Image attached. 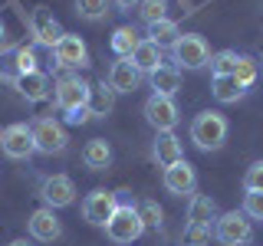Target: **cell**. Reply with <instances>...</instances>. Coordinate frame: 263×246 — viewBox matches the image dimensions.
Listing matches in <instances>:
<instances>
[{
	"instance_id": "6da1fadb",
	"label": "cell",
	"mask_w": 263,
	"mask_h": 246,
	"mask_svg": "<svg viewBox=\"0 0 263 246\" xmlns=\"http://www.w3.org/2000/svg\"><path fill=\"white\" fill-rule=\"evenodd\" d=\"M191 141L201 151H217L227 141V118L220 112H201L191 121Z\"/></svg>"
},
{
	"instance_id": "7a4b0ae2",
	"label": "cell",
	"mask_w": 263,
	"mask_h": 246,
	"mask_svg": "<svg viewBox=\"0 0 263 246\" xmlns=\"http://www.w3.org/2000/svg\"><path fill=\"white\" fill-rule=\"evenodd\" d=\"M214 240L220 246H247L253 243V223L243 210H230V213H220L214 220Z\"/></svg>"
},
{
	"instance_id": "3957f363",
	"label": "cell",
	"mask_w": 263,
	"mask_h": 246,
	"mask_svg": "<svg viewBox=\"0 0 263 246\" xmlns=\"http://www.w3.org/2000/svg\"><path fill=\"white\" fill-rule=\"evenodd\" d=\"M171 59H175V66H181V69H201V66L211 63V46L201 33H184V36H178L175 46H171Z\"/></svg>"
},
{
	"instance_id": "277c9868",
	"label": "cell",
	"mask_w": 263,
	"mask_h": 246,
	"mask_svg": "<svg viewBox=\"0 0 263 246\" xmlns=\"http://www.w3.org/2000/svg\"><path fill=\"white\" fill-rule=\"evenodd\" d=\"M53 102L63 115H69L76 109H89V82L79 76H63L53 86Z\"/></svg>"
},
{
	"instance_id": "5b68a950",
	"label": "cell",
	"mask_w": 263,
	"mask_h": 246,
	"mask_svg": "<svg viewBox=\"0 0 263 246\" xmlns=\"http://www.w3.org/2000/svg\"><path fill=\"white\" fill-rule=\"evenodd\" d=\"M105 233H109L112 243H122V246L135 243L138 236L145 233V223H142V217H138V207H115L112 220L105 223Z\"/></svg>"
},
{
	"instance_id": "8992f818",
	"label": "cell",
	"mask_w": 263,
	"mask_h": 246,
	"mask_svg": "<svg viewBox=\"0 0 263 246\" xmlns=\"http://www.w3.org/2000/svg\"><path fill=\"white\" fill-rule=\"evenodd\" d=\"M30 128H33V141H36L40 154H63L66 145H69V135L56 118H36Z\"/></svg>"
},
{
	"instance_id": "52a82bcc",
	"label": "cell",
	"mask_w": 263,
	"mask_h": 246,
	"mask_svg": "<svg viewBox=\"0 0 263 246\" xmlns=\"http://www.w3.org/2000/svg\"><path fill=\"white\" fill-rule=\"evenodd\" d=\"M0 148H4L7 158L13 161H27L33 151H36V141H33V128L16 121V125H7L4 135H0Z\"/></svg>"
},
{
	"instance_id": "ba28073f",
	"label": "cell",
	"mask_w": 263,
	"mask_h": 246,
	"mask_svg": "<svg viewBox=\"0 0 263 246\" xmlns=\"http://www.w3.org/2000/svg\"><path fill=\"white\" fill-rule=\"evenodd\" d=\"M53 59L60 69H86L89 66V49L76 33H63V39L53 46Z\"/></svg>"
},
{
	"instance_id": "9c48e42d",
	"label": "cell",
	"mask_w": 263,
	"mask_h": 246,
	"mask_svg": "<svg viewBox=\"0 0 263 246\" xmlns=\"http://www.w3.org/2000/svg\"><path fill=\"white\" fill-rule=\"evenodd\" d=\"M178 105H175V98H168V95H152L145 102V121L152 125L155 131H175L178 128Z\"/></svg>"
},
{
	"instance_id": "30bf717a",
	"label": "cell",
	"mask_w": 263,
	"mask_h": 246,
	"mask_svg": "<svg viewBox=\"0 0 263 246\" xmlns=\"http://www.w3.org/2000/svg\"><path fill=\"white\" fill-rule=\"evenodd\" d=\"M115 194L112 191H92L82 200V220L86 223H92V227H105L112 220V213H115Z\"/></svg>"
},
{
	"instance_id": "8fae6325",
	"label": "cell",
	"mask_w": 263,
	"mask_h": 246,
	"mask_svg": "<svg viewBox=\"0 0 263 246\" xmlns=\"http://www.w3.org/2000/svg\"><path fill=\"white\" fill-rule=\"evenodd\" d=\"M40 197H43V203L49 210H60V207H69L72 200H76V184H72L66 174H53L43 180V187H40Z\"/></svg>"
},
{
	"instance_id": "7c38bea8",
	"label": "cell",
	"mask_w": 263,
	"mask_h": 246,
	"mask_svg": "<svg viewBox=\"0 0 263 246\" xmlns=\"http://www.w3.org/2000/svg\"><path fill=\"white\" fill-rule=\"evenodd\" d=\"M30 27H33V36H36V43L46 46V49H53V46L63 39V27H60V20L53 16V10H49V7H36V10H33Z\"/></svg>"
},
{
	"instance_id": "4fadbf2b",
	"label": "cell",
	"mask_w": 263,
	"mask_h": 246,
	"mask_svg": "<svg viewBox=\"0 0 263 246\" xmlns=\"http://www.w3.org/2000/svg\"><path fill=\"white\" fill-rule=\"evenodd\" d=\"M197 187V171L194 164H187L181 158L178 164H171V168H164V191L175 194V197H184V194H194Z\"/></svg>"
},
{
	"instance_id": "5bb4252c",
	"label": "cell",
	"mask_w": 263,
	"mask_h": 246,
	"mask_svg": "<svg viewBox=\"0 0 263 246\" xmlns=\"http://www.w3.org/2000/svg\"><path fill=\"white\" fill-rule=\"evenodd\" d=\"M27 227H30V236L40 240V243H56L63 236V223H60V217H56V210H49V207L33 210Z\"/></svg>"
},
{
	"instance_id": "9a60e30c",
	"label": "cell",
	"mask_w": 263,
	"mask_h": 246,
	"mask_svg": "<svg viewBox=\"0 0 263 246\" xmlns=\"http://www.w3.org/2000/svg\"><path fill=\"white\" fill-rule=\"evenodd\" d=\"M138 82H142V72L135 69L132 56H119V59L112 63V69H109V86L115 89V95H122V92H135Z\"/></svg>"
},
{
	"instance_id": "2e32d148",
	"label": "cell",
	"mask_w": 263,
	"mask_h": 246,
	"mask_svg": "<svg viewBox=\"0 0 263 246\" xmlns=\"http://www.w3.org/2000/svg\"><path fill=\"white\" fill-rule=\"evenodd\" d=\"M16 89H20V95L27 98V102H46L49 98V92H53V89H49V76L46 72H27V76H16Z\"/></svg>"
},
{
	"instance_id": "e0dca14e",
	"label": "cell",
	"mask_w": 263,
	"mask_h": 246,
	"mask_svg": "<svg viewBox=\"0 0 263 246\" xmlns=\"http://www.w3.org/2000/svg\"><path fill=\"white\" fill-rule=\"evenodd\" d=\"M132 63H135L138 72H148V76H152L155 69L164 66V49L158 43H152V39H138L135 53H132Z\"/></svg>"
},
{
	"instance_id": "ac0fdd59",
	"label": "cell",
	"mask_w": 263,
	"mask_h": 246,
	"mask_svg": "<svg viewBox=\"0 0 263 246\" xmlns=\"http://www.w3.org/2000/svg\"><path fill=\"white\" fill-rule=\"evenodd\" d=\"M152 154H155V161H158L161 168H171V164H178L184 158L175 131H158V138H155V145H152Z\"/></svg>"
},
{
	"instance_id": "d6986e66",
	"label": "cell",
	"mask_w": 263,
	"mask_h": 246,
	"mask_svg": "<svg viewBox=\"0 0 263 246\" xmlns=\"http://www.w3.org/2000/svg\"><path fill=\"white\" fill-rule=\"evenodd\" d=\"M115 109V89L109 82H96V86H89V112H92V118H105Z\"/></svg>"
},
{
	"instance_id": "ffe728a7",
	"label": "cell",
	"mask_w": 263,
	"mask_h": 246,
	"mask_svg": "<svg viewBox=\"0 0 263 246\" xmlns=\"http://www.w3.org/2000/svg\"><path fill=\"white\" fill-rule=\"evenodd\" d=\"M82 161H86L89 171H105L112 164V148L105 138H92L86 148H82Z\"/></svg>"
},
{
	"instance_id": "44dd1931",
	"label": "cell",
	"mask_w": 263,
	"mask_h": 246,
	"mask_svg": "<svg viewBox=\"0 0 263 246\" xmlns=\"http://www.w3.org/2000/svg\"><path fill=\"white\" fill-rule=\"evenodd\" d=\"M211 92H214V98H217L220 105H234V102H240V98L247 95V89L234 76H214Z\"/></svg>"
},
{
	"instance_id": "7402d4cb",
	"label": "cell",
	"mask_w": 263,
	"mask_h": 246,
	"mask_svg": "<svg viewBox=\"0 0 263 246\" xmlns=\"http://www.w3.org/2000/svg\"><path fill=\"white\" fill-rule=\"evenodd\" d=\"M211 220H217V203H214V197L194 194L191 203H187V223H204V227H211Z\"/></svg>"
},
{
	"instance_id": "603a6c76",
	"label": "cell",
	"mask_w": 263,
	"mask_h": 246,
	"mask_svg": "<svg viewBox=\"0 0 263 246\" xmlns=\"http://www.w3.org/2000/svg\"><path fill=\"white\" fill-rule=\"evenodd\" d=\"M152 89H155L152 95H168V98H175V92L181 89V76H178L175 66H161V69H155V72H152Z\"/></svg>"
},
{
	"instance_id": "cb8c5ba5",
	"label": "cell",
	"mask_w": 263,
	"mask_h": 246,
	"mask_svg": "<svg viewBox=\"0 0 263 246\" xmlns=\"http://www.w3.org/2000/svg\"><path fill=\"white\" fill-rule=\"evenodd\" d=\"M181 36V30H178V23L171 20H158V23H152V27H148V39H152V43H158L161 49L164 46H175V39Z\"/></svg>"
},
{
	"instance_id": "d4e9b609",
	"label": "cell",
	"mask_w": 263,
	"mask_h": 246,
	"mask_svg": "<svg viewBox=\"0 0 263 246\" xmlns=\"http://www.w3.org/2000/svg\"><path fill=\"white\" fill-rule=\"evenodd\" d=\"M135 46H138V33L132 30V27H119L112 33V53L115 56H132L135 53Z\"/></svg>"
},
{
	"instance_id": "484cf974",
	"label": "cell",
	"mask_w": 263,
	"mask_h": 246,
	"mask_svg": "<svg viewBox=\"0 0 263 246\" xmlns=\"http://www.w3.org/2000/svg\"><path fill=\"white\" fill-rule=\"evenodd\" d=\"M257 72H260V63L253 56H237V66H234V79L240 82L243 89H250L257 82Z\"/></svg>"
},
{
	"instance_id": "4316f807",
	"label": "cell",
	"mask_w": 263,
	"mask_h": 246,
	"mask_svg": "<svg viewBox=\"0 0 263 246\" xmlns=\"http://www.w3.org/2000/svg\"><path fill=\"white\" fill-rule=\"evenodd\" d=\"M138 13H142V20L148 27L158 23V20H168V0H142V4H138Z\"/></svg>"
},
{
	"instance_id": "83f0119b",
	"label": "cell",
	"mask_w": 263,
	"mask_h": 246,
	"mask_svg": "<svg viewBox=\"0 0 263 246\" xmlns=\"http://www.w3.org/2000/svg\"><path fill=\"white\" fill-rule=\"evenodd\" d=\"M234 66H237L234 49H220V53L211 56V72L214 76H234Z\"/></svg>"
},
{
	"instance_id": "f1b7e54d",
	"label": "cell",
	"mask_w": 263,
	"mask_h": 246,
	"mask_svg": "<svg viewBox=\"0 0 263 246\" xmlns=\"http://www.w3.org/2000/svg\"><path fill=\"white\" fill-rule=\"evenodd\" d=\"M76 13L82 20H102L109 13V0H76Z\"/></svg>"
},
{
	"instance_id": "f546056e",
	"label": "cell",
	"mask_w": 263,
	"mask_h": 246,
	"mask_svg": "<svg viewBox=\"0 0 263 246\" xmlns=\"http://www.w3.org/2000/svg\"><path fill=\"white\" fill-rule=\"evenodd\" d=\"M138 217H142V223L152 227V230H161V223H164V210L155 200H142V203H138Z\"/></svg>"
},
{
	"instance_id": "4dcf8cb0",
	"label": "cell",
	"mask_w": 263,
	"mask_h": 246,
	"mask_svg": "<svg viewBox=\"0 0 263 246\" xmlns=\"http://www.w3.org/2000/svg\"><path fill=\"white\" fill-rule=\"evenodd\" d=\"M211 236H214V230L204 227V223H187L184 227V246H208Z\"/></svg>"
},
{
	"instance_id": "1f68e13d",
	"label": "cell",
	"mask_w": 263,
	"mask_h": 246,
	"mask_svg": "<svg viewBox=\"0 0 263 246\" xmlns=\"http://www.w3.org/2000/svg\"><path fill=\"white\" fill-rule=\"evenodd\" d=\"M27 72H36V49L20 46L16 49V76H27Z\"/></svg>"
},
{
	"instance_id": "d6a6232c",
	"label": "cell",
	"mask_w": 263,
	"mask_h": 246,
	"mask_svg": "<svg viewBox=\"0 0 263 246\" xmlns=\"http://www.w3.org/2000/svg\"><path fill=\"white\" fill-rule=\"evenodd\" d=\"M243 213L250 220H263V191H247V197H243Z\"/></svg>"
},
{
	"instance_id": "836d02e7",
	"label": "cell",
	"mask_w": 263,
	"mask_h": 246,
	"mask_svg": "<svg viewBox=\"0 0 263 246\" xmlns=\"http://www.w3.org/2000/svg\"><path fill=\"white\" fill-rule=\"evenodd\" d=\"M243 191H263V161H253L243 174Z\"/></svg>"
},
{
	"instance_id": "e575fe53",
	"label": "cell",
	"mask_w": 263,
	"mask_h": 246,
	"mask_svg": "<svg viewBox=\"0 0 263 246\" xmlns=\"http://www.w3.org/2000/svg\"><path fill=\"white\" fill-rule=\"evenodd\" d=\"M89 118H92V112H89V109H76V112L66 115V121H69V125H86Z\"/></svg>"
},
{
	"instance_id": "d590c367",
	"label": "cell",
	"mask_w": 263,
	"mask_h": 246,
	"mask_svg": "<svg viewBox=\"0 0 263 246\" xmlns=\"http://www.w3.org/2000/svg\"><path fill=\"white\" fill-rule=\"evenodd\" d=\"M138 4H142V0H115V7H122V10H135Z\"/></svg>"
},
{
	"instance_id": "8d00e7d4",
	"label": "cell",
	"mask_w": 263,
	"mask_h": 246,
	"mask_svg": "<svg viewBox=\"0 0 263 246\" xmlns=\"http://www.w3.org/2000/svg\"><path fill=\"white\" fill-rule=\"evenodd\" d=\"M7 49V27H4V20H0V53Z\"/></svg>"
},
{
	"instance_id": "74e56055",
	"label": "cell",
	"mask_w": 263,
	"mask_h": 246,
	"mask_svg": "<svg viewBox=\"0 0 263 246\" xmlns=\"http://www.w3.org/2000/svg\"><path fill=\"white\" fill-rule=\"evenodd\" d=\"M7 246H33L30 240H13V243H7Z\"/></svg>"
}]
</instances>
